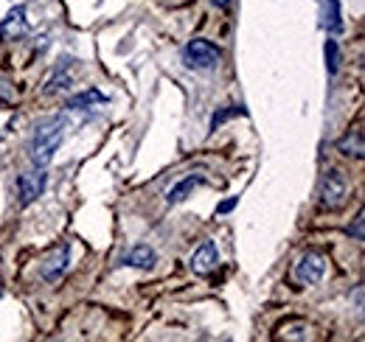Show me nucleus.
<instances>
[{
  "mask_svg": "<svg viewBox=\"0 0 365 342\" xmlns=\"http://www.w3.org/2000/svg\"><path fill=\"white\" fill-rule=\"evenodd\" d=\"M155 261H158V253L149 244H138V247H133L127 256L121 258V264H130V266H138V269H152Z\"/></svg>",
  "mask_w": 365,
  "mask_h": 342,
  "instance_id": "1a4fd4ad",
  "label": "nucleus"
},
{
  "mask_svg": "<svg viewBox=\"0 0 365 342\" xmlns=\"http://www.w3.org/2000/svg\"><path fill=\"white\" fill-rule=\"evenodd\" d=\"M236 202H239V197H230V200H225V202H222L217 211H220V214H228V211H233V208H236Z\"/></svg>",
  "mask_w": 365,
  "mask_h": 342,
  "instance_id": "6ab92c4d",
  "label": "nucleus"
},
{
  "mask_svg": "<svg viewBox=\"0 0 365 342\" xmlns=\"http://www.w3.org/2000/svg\"><path fill=\"white\" fill-rule=\"evenodd\" d=\"M217 261H220V253H217V244L214 242H202L191 258H188V264H191V269L197 272V275H205V272H211L214 266H217Z\"/></svg>",
  "mask_w": 365,
  "mask_h": 342,
  "instance_id": "0eeeda50",
  "label": "nucleus"
},
{
  "mask_svg": "<svg viewBox=\"0 0 365 342\" xmlns=\"http://www.w3.org/2000/svg\"><path fill=\"white\" fill-rule=\"evenodd\" d=\"M26 31H29L26 9H23V6H14V9L3 17V23H0V37H3V40H20Z\"/></svg>",
  "mask_w": 365,
  "mask_h": 342,
  "instance_id": "423d86ee",
  "label": "nucleus"
},
{
  "mask_svg": "<svg viewBox=\"0 0 365 342\" xmlns=\"http://www.w3.org/2000/svg\"><path fill=\"white\" fill-rule=\"evenodd\" d=\"M71 82H73V76L68 73V71H56L53 76H51V82H48V87L43 90L46 95H53L56 90H65V87H71Z\"/></svg>",
  "mask_w": 365,
  "mask_h": 342,
  "instance_id": "4468645a",
  "label": "nucleus"
},
{
  "mask_svg": "<svg viewBox=\"0 0 365 342\" xmlns=\"http://www.w3.org/2000/svg\"><path fill=\"white\" fill-rule=\"evenodd\" d=\"M346 197H349V180H346V174L337 169L326 171L323 180H320V200H323V205L326 208H340L346 202Z\"/></svg>",
  "mask_w": 365,
  "mask_h": 342,
  "instance_id": "7ed1b4c3",
  "label": "nucleus"
},
{
  "mask_svg": "<svg viewBox=\"0 0 365 342\" xmlns=\"http://www.w3.org/2000/svg\"><path fill=\"white\" fill-rule=\"evenodd\" d=\"M197 185H202V177H185L182 182H178V185L166 194V202H169V205H178V202H182Z\"/></svg>",
  "mask_w": 365,
  "mask_h": 342,
  "instance_id": "ddd939ff",
  "label": "nucleus"
},
{
  "mask_svg": "<svg viewBox=\"0 0 365 342\" xmlns=\"http://www.w3.org/2000/svg\"><path fill=\"white\" fill-rule=\"evenodd\" d=\"M323 272H326V258L320 256V253H304V256L298 258L295 269H292V278L298 284L309 286V284H318L320 278H323Z\"/></svg>",
  "mask_w": 365,
  "mask_h": 342,
  "instance_id": "39448f33",
  "label": "nucleus"
},
{
  "mask_svg": "<svg viewBox=\"0 0 365 342\" xmlns=\"http://www.w3.org/2000/svg\"><path fill=\"white\" fill-rule=\"evenodd\" d=\"M281 337H287V340H304L307 337V326H289V328H284L281 331Z\"/></svg>",
  "mask_w": 365,
  "mask_h": 342,
  "instance_id": "f3484780",
  "label": "nucleus"
},
{
  "mask_svg": "<svg viewBox=\"0 0 365 342\" xmlns=\"http://www.w3.org/2000/svg\"><path fill=\"white\" fill-rule=\"evenodd\" d=\"M337 65H340V48L334 40H326V68H329L331 76L337 73Z\"/></svg>",
  "mask_w": 365,
  "mask_h": 342,
  "instance_id": "2eb2a0df",
  "label": "nucleus"
},
{
  "mask_svg": "<svg viewBox=\"0 0 365 342\" xmlns=\"http://www.w3.org/2000/svg\"><path fill=\"white\" fill-rule=\"evenodd\" d=\"M68 261H71V247L68 244H62L59 250H53V256L48 258L46 264H43V278L46 281H59L62 278V272L68 269Z\"/></svg>",
  "mask_w": 365,
  "mask_h": 342,
  "instance_id": "6e6552de",
  "label": "nucleus"
},
{
  "mask_svg": "<svg viewBox=\"0 0 365 342\" xmlns=\"http://www.w3.org/2000/svg\"><path fill=\"white\" fill-rule=\"evenodd\" d=\"M48 174L46 171H26L17 177V197H20V205L29 208L31 202H37L46 191Z\"/></svg>",
  "mask_w": 365,
  "mask_h": 342,
  "instance_id": "20e7f679",
  "label": "nucleus"
},
{
  "mask_svg": "<svg viewBox=\"0 0 365 342\" xmlns=\"http://www.w3.org/2000/svg\"><path fill=\"white\" fill-rule=\"evenodd\" d=\"M233 115H245V110L242 107H230V110H222L220 115H214V121H211V129H217V127H222L228 118H233Z\"/></svg>",
  "mask_w": 365,
  "mask_h": 342,
  "instance_id": "dca6fc26",
  "label": "nucleus"
},
{
  "mask_svg": "<svg viewBox=\"0 0 365 342\" xmlns=\"http://www.w3.org/2000/svg\"><path fill=\"white\" fill-rule=\"evenodd\" d=\"M211 3H214L217 9H222V11H228L230 6H233V0H211Z\"/></svg>",
  "mask_w": 365,
  "mask_h": 342,
  "instance_id": "aec40b11",
  "label": "nucleus"
},
{
  "mask_svg": "<svg viewBox=\"0 0 365 342\" xmlns=\"http://www.w3.org/2000/svg\"><path fill=\"white\" fill-rule=\"evenodd\" d=\"M337 149L343 152V155H354V157H363L365 155V143H363V129H354V132H349L340 143H337Z\"/></svg>",
  "mask_w": 365,
  "mask_h": 342,
  "instance_id": "f8f14e48",
  "label": "nucleus"
},
{
  "mask_svg": "<svg viewBox=\"0 0 365 342\" xmlns=\"http://www.w3.org/2000/svg\"><path fill=\"white\" fill-rule=\"evenodd\" d=\"M220 59H222V51L208 40H191L182 48V65L188 71H211L220 65Z\"/></svg>",
  "mask_w": 365,
  "mask_h": 342,
  "instance_id": "f03ea898",
  "label": "nucleus"
},
{
  "mask_svg": "<svg viewBox=\"0 0 365 342\" xmlns=\"http://www.w3.org/2000/svg\"><path fill=\"white\" fill-rule=\"evenodd\" d=\"M363 224H365V216H363V211H360V214H357V219H354V227H349V233L354 236V242H363V239H365Z\"/></svg>",
  "mask_w": 365,
  "mask_h": 342,
  "instance_id": "a211bd4d",
  "label": "nucleus"
},
{
  "mask_svg": "<svg viewBox=\"0 0 365 342\" xmlns=\"http://www.w3.org/2000/svg\"><path fill=\"white\" fill-rule=\"evenodd\" d=\"M104 104H107V98L98 90H85L68 101V110H88V107H104Z\"/></svg>",
  "mask_w": 365,
  "mask_h": 342,
  "instance_id": "9b49d317",
  "label": "nucleus"
},
{
  "mask_svg": "<svg viewBox=\"0 0 365 342\" xmlns=\"http://www.w3.org/2000/svg\"><path fill=\"white\" fill-rule=\"evenodd\" d=\"M62 118H48L34 129V140H31V160L43 169L53 160V152L62 146Z\"/></svg>",
  "mask_w": 365,
  "mask_h": 342,
  "instance_id": "f257e3e1",
  "label": "nucleus"
},
{
  "mask_svg": "<svg viewBox=\"0 0 365 342\" xmlns=\"http://www.w3.org/2000/svg\"><path fill=\"white\" fill-rule=\"evenodd\" d=\"M320 9H323V28L329 34H337L343 28V23H340V3L337 0H320Z\"/></svg>",
  "mask_w": 365,
  "mask_h": 342,
  "instance_id": "9d476101",
  "label": "nucleus"
}]
</instances>
